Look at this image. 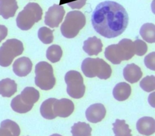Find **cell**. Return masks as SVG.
<instances>
[{
  "label": "cell",
  "instance_id": "1",
  "mask_svg": "<svg viewBox=\"0 0 155 136\" xmlns=\"http://www.w3.org/2000/svg\"><path fill=\"white\" fill-rule=\"evenodd\" d=\"M91 23L101 36L107 39L114 38L125 30L128 24V15L119 3L105 1L96 7L91 15Z\"/></svg>",
  "mask_w": 155,
  "mask_h": 136
},
{
  "label": "cell",
  "instance_id": "2",
  "mask_svg": "<svg viewBox=\"0 0 155 136\" xmlns=\"http://www.w3.org/2000/svg\"><path fill=\"white\" fill-rule=\"evenodd\" d=\"M105 57L114 64H119L121 61L131 59L134 54L133 42L129 39H123L117 44H113L105 49Z\"/></svg>",
  "mask_w": 155,
  "mask_h": 136
},
{
  "label": "cell",
  "instance_id": "3",
  "mask_svg": "<svg viewBox=\"0 0 155 136\" xmlns=\"http://www.w3.org/2000/svg\"><path fill=\"white\" fill-rule=\"evenodd\" d=\"M81 70L88 78L98 77L101 79H107L111 75L110 66L100 58H86L81 64Z\"/></svg>",
  "mask_w": 155,
  "mask_h": 136
},
{
  "label": "cell",
  "instance_id": "4",
  "mask_svg": "<svg viewBox=\"0 0 155 136\" xmlns=\"http://www.w3.org/2000/svg\"><path fill=\"white\" fill-rule=\"evenodd\" d=\"M39 92L32 87L24 88L20 94L15 96L11 101L12 110L18 113H26L30 111L35 103L39 99Z\"/></svg>",
  "mask_w": 155,
  "mask_h": 136
},
{
  "label": "cell",
  "instance_id": "5",
  "mask_svg": "<svg viewBox=\"0 0 155 136\" xmlns=\"http://www.w3.org/2000/svg\"><path fill=\"white\" fill-rule=\"evenodd\" d=\"M42 10L35 2H29L21 11L16 19L17 26L24 31L30 29L36 22L42 19Z\"/></svg>",
  "mask_w": 155,
  "mask_h": 136
},
{
  "label": "cell",
  "instance_id": "6",
  "mask_svg": "<svg viewBox=\"0 0 155 136\" xmlns=\"http://www.w3.org/2000/svg\"><path fill=\"white\" fill-rule=\"evenodd\" d=\"M85 23V16L82 12L76 10L70 11L67 14L61 26V33L66 38H74L84 28Z\"/></svg>",
  "mask_w": 155,
  "mask_h": 136
},
{
  "label": "cell",
  "instance_id": "7",
  "mask_svg": "<svg viewBox=\"0 0 155 136\" xmlns=\"http://www.w3.org/2000/svg\"><path fill=\"white\" fill-rule=\"evenodd\" d=\"M35 82L41 90H48L53 88L56 79L52 66L46 61H40L35 66Z\"/></svg>",
  "mask_w": 155,
  "mask_h": 136
},
{
  "label": "cell",
  "instance_id": "8",
  "mask_svg": "<svg viewBox=\"0 0 155 136\" xmlns=\"http://www.w3.org/2000/svg\"><path fill=\"white\" fill-rule=\"evenodd\" d=\"M24 46L22 42L16 39H10L4 42L0 47V66H9L13 59L22 54Z\"/></svg>",
  "mask_w": 155,
  "mask_h": 136
},
{
  "label": "cell",
  "instance_id": "9",
  "mask_svg": "<svg viewBox=\"0 0 155 136\" xmlns=\"http://www.w3.org/2000/svg\"><path fill=\"white\" fill-rule=\"evenodd\" d=\"M65 82L67 84L68 94L74 99L83 97L85 91L84 79L80 72L76 70H70L65 75Z\"/></svg>",
  "mask_w": 155,
  "mask_h": 136
},
{
  "label": "cell",
  "instance_id": "10",
  "mask_svg": "<svg viewBox=\"0 0 155 136\" xmlns=\"http://www.w3.org/2000/svg\"><path fill=\"white\" fill-rule=\"evenodd\" d=\"M65 10L63 6L58 4H53L50 7L45 13L44 23L50 28H56L62 22Z\"/></svg>",
  "mask_w": 155,
  "mask_h": 136
},
{
  "label": "cell",
  "instance_id": "11",
  "mask_svg": "<svg viewBox=\"0 0 155 136\" xmlns=\"http://www.w3.org/2000/svg\"><path fill=\"white\" fill-rule=\"evenodd\" d=\"M74 109L73 102L68 99H56L53 104V111L56 117H67L73 113Z\"/></svg>",
  "mask_w": 155,
  "mask_h": 136
},
{
  "label": "cell",
  "instance_id": "12",
  "mask_svg": "<svg viewBox=\"0 0 155 136\" xmlns=\"http://www.w3.org/2000/svg\"><path fill=\"white\" fill-rule=\"evenodd\" d=\"M106 115V110L102 104H94L91 105L85 111V116L88 121L93 123L101 122Z\"/></svg>",
  "mask_w": 155,
  "mask_h": 136
},
{
  "label": "cell",
  "instance_id": "13",
  "mask_svg": "<svg viewBox=\"0 0 155 136\" xmlns=\"http://www.w3.org/2000/svg\"><path fill=\"white\" fill-rule=\"evenodd\" d=\"M32 66V62L29 58L22 57L16 60L13 63V71L17 76L23 77L31 72Z\"/></svg>",
  "mask_w": 155,
  "mask_h": 136
},
{
  "label": "cell",
  "instance_id": "14",
  "mask_svg": "<svg viewBox=\"0 0 155 136\" xmlns=\"http://www.w3.org/2000/svg\"><path fill=\"white\" fill-rule=\"evenodd\" d=\"M136 128L140 134L149 136L155 132V120L151 117H143L136 123Z\"/></svg>",
  "mask_w": 155,
  "mask_h": 136
},
{
  "label": "cell",
  "instance_id": "15",
  "mask_svg": "<svg viewBox=\"0 0 155 136\" xmlns=\"http://www.w3.org/2000/svg\"><path fill=\"white\" fill-rule=\"evenodd\" d=\"M103 44L96 36L88 38L84 42L83 50L90 56L97 55L102 52Z\"/></svg>",
  "mask_w": 155,
  "mask_h": 136
},
{
  "label": "cell",
  "instance_id": "16",
  "mask_svg": "<svg viewBox=\"0 0 155 136\" xmlns=\"http://www.w3.org/2000/svg\"><path fill=\"white\" fill-rule=\"evenodd\" d=\"M123 75L125 79L131 84L137 82L142 76L140 68L134 63L127 64L123 70Z\"/></svg>",
  "mask_w": 155,
  "mask_h": 136
},
{
  "label": "cell",
  "instance_id": "17",
  "mask_svg": "<svg viewBox=\"0 0 155 136\" xmlns=\"http://www.w3.org/2000/svg\"><path fill=\"white\" fill-rule=\"evenodd\" d=\"M21 129L19 125L14 121L5 119L0 125V136H19Z\"/></svg>",
  "mask_w": 155,
  "mask_h": 136
},
{
  "label": "cell",
  "instance_id": "18",
  "mask_svg": "<svg viewBox=\"0 0 155 136\" xmlns=\"http://www.w3.org/2000/svg\"><path fill=\"white\" fill-rule=\"evenodd\" d=\"M18 9L16 0H0V15L5 19L12 17Z\"/></svg>",
  "mask_w": 155,
  "mask_h": 136
},
{
  "label": "cell",
  "instance_id": "19",
  "mask_svg": "<svg viewBox=\"0 0 155 136\" xmlns=\"http://www.w3.org/2000/svg\"><path fill=\"white\" fill-rule=\"evenodd\" d=\"M131 93V86L125 82H121L117 84L113 90V95L114 97L119 101H124L130 97Z\"/></svg>",
  "mask_w": 155,
  "mask_h": 136
},
{
  "label": "cell",
  "instance_id": "20",
  "mask_svg": "<svg viewBox=\"0 0 155 136\" xmlns=\"http://www.w3.org/2000/svg\"><path fill=\"white\" fill-rule=\"evenodd\" d=\"M17 91V84L10 78L0 81V94L2 97H10Z\"/></svg>",
  "mask_w": 155,
  "mask_h": 136
},
{
  "label": "cell",
  "instance_id": "21",
  "mask_svg": "<svg viewBox=\"0 0 155 136\" xmlns=\"http://www.w3.org/2000/svg\"><path fill=\"white\" fill-rule=\"evenodd\" d=\"M56 100V98L50 97L42 103L40 107V113L44 119L51 120L56 117L53 111V104Z\"/></svg>",
  "mask_w": 155,
  "mask_h": 136
},
{
  "label": "cell",
  "instance_id": "22",
  "mask_svg": "<svg viewBox=\"0 0 155 136\" xmlns=\"http://www.w3.org/2000/svg\"><path fill=\"white\" fill-rule=\"evenodd\" d=\"M140 35L147 42H155V25L151 23H144L140 29Z\"/></svg>",
  "mask_w": 155,
  "mask_h": 136
},
{
  "label": "cell",
  "instance_id": "23",
  "mask_svg": "<svg viewBox=\"0 0 155 136\" xmlns=\"http://www.w3.org/2000/svg\"><path fill=\"white\" fill-rule=\"evenodd\" d=\"M113 131L115 136H132L131 130L125 120L116 119L113 123Z\"/></svg>",
  "mask_w": 155,
  "mask_h": 136
},
{
  "label": "cell",
  "instance_id": "24",
  "mask_svg": "<svg viewBox=\"0 0 155 136\" xmlns=\"http://www.w3.org/2000/svg\"><path fill=\"white\" fill-rule=\"evenodd\" d=\"M91 130L88 123L78 122L71 127V132L73 136H91Z\"/></svg>",
  "mask_w": 155,
  "mask_h": 136
},
{
  "label": "cell",
  "instance_id": "25",
  "mask_svg": "<svg viewBox=\"0 0 155 136\" xmlns=\"http://www.w3.org/2000/svg\"><path fill=\"white\" fill-rule=\"evenodd\" d=\"M62 55V50L60 46L53 45L49 46L46 52L47 58L51 63L59 61Z\"/></svg>",
  "mask_w": 155,
  "mask_h": 136
},
{
  "label": "cell",
  "instance_id": "26",
  "mask_svg": "<svg viewBox=\"0 0 155 136\" xmlns=\"http://www.w3.org/2000/svg\"><path fill=\"white\" fill-rule=\"evenodd\" d=\"M39 39L44 44H50L53 41V31L46 26L40 28L38 32Z\"/></svg>",
  "mask_w": 155,
  "mask_h": 136
},
{
  "label": "cell",
  "instance_id": "27",
  "mask_svg": "<svg viewBox=\"0 0 155 136\" xmlns=\"http://www.w3.org/2000/svg\"><path fill=\"white\" fill-rule=\"evenodd\" d=\"M141 88L147 91L150 92L155 89V77L154 75L147 76L143 78L140 82Z\"/></svg>",
  "mask_w": 155,
  "mask_h": 136
},
{
  "label": "cell",
  "instance_id": "28",
  "mask_svg": "<svg viewBox=\"0 0 155 136\" xmlns=\"http://www.w3.org/2000/svg\"><path fill=\"white\" fill-rule=\"evenodd\" d=\"M133 43L134 46V54L136 55L142 56L147 52V45L144 41L137 39L133 42Z\"/></svg>",
  "mask_w": 155,
  "mask_h": 136
},
{
  "label": "cell",
  "instance_id": "29",
  "mask_svg": "<svg viewBox=\"0 0 155 136\" xmlns=\"http://www.w3.org/2000/svg\"><path fill=\"white\" fill-rule=\"evenodd\" d=\"M144 63L146 67L152 70H155V52H152L148 54L144 58Z\"/></svg>",
  "mask_w": 155,
  "mask_h": 136
},
{
  "label": "cell",
  "instance_id": "30",
  "mask_svg": "<svg viewBox=\"0 0 155 136\" xmlns=\"http://www.w3.org/2000/svg\"><path fill=\"white\" fill-rule=\"evenodd\" d=\"M86 0H73L67 2V5L72 9H80L85 5Z\"/></svg>",
  "mask_w": 155,
  "mask_h": 136
},
{
  "label": "cell",
  "instance_id": "31",
  "mask_svg": "<svg viewBox=\"0 0 155 136\" xmlns=\"http://www.w3.org/2000/svg\"><path fill=\"white\" fill-rule=\"evenodd\" d=\"M7 28L3 25H0V42H1L7 36Z\"/></svg>",
  "mask_w": 155,
  "mask_h": 136
},
{
  "label": "cell",
  "instance_id": "32",
  "mask_svg": "<svg viewBox=\"0 0 155 136\" xmlns=\"http://www.w3.org/2000/svg\"><path fill=\"white\" fill-rule=\"evenodd\" d=\"M50 136H62V135L60 134H53Z\"/></svg>",
  "mask_w": 155,
  "mask_h": 136
}]
</instances>
